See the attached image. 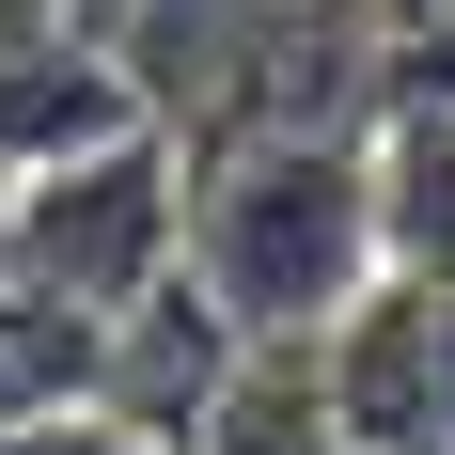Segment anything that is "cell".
I'll use <instances>...</instances> for the list:
<instances>
[{
  "label": "cell",
  "instance_id": "5",
  "mask_svg": "<svg viewBox=\"0 0 455 455\" xmlns=\"http://www.w3.org/2000/svg\"><path fill=\"white\" fill-rule=\"evenodd\" d=\"M110 393V330L32 299V283H0V440H32V424H79Z\"/></svg>",
  "mask_w": 455,
  "mask_h": 455
},
{
  "label": "cell",
  "instance_id": "2",
  "mask_svg": "<svg viewBox=\"0 0 455 455\" xmlns=\"http://www.w3.org/2000/svg\"><path fill=\"white\" fill-rule=\"evenodd\" d=\"M188 188H204V157H188L173 126L32 173V188H16V283L63 299V315H94V330L141 315V299H173V283H188Z\"/></svg>",
  "mask_w": 455,
  "mask_h": 455
},
{
  "label": "cell",
  "instance_id": "1",
  "mask_svg": "<svg viewBox=\"0 0 455 455\" xmlns=\"http://www.w3.org/2000/svg\"><path fill=\"white\" fill-rule=\"evenodd\" d=\"M188 283L220 299L235 346H330L393 283L377 235V126H299V141H220L188 188Z\"/></svg>",
  "mask_w": 455,
  "mask_h": 455
},
{
  "label": "cell",
  "instance_id": "9",
  "mask_svg": "<svg viewBox=\"0 0 455 455\" xmlns=\"http://www.w3.org/2000/svg\"><path fill=\"white\" fill-rule=\"evenodd\" d=\"M0 283H16V188H0Z\"/></svg>",
  "mask_w": 455,
  "mask_h": 455
},
{
  "label": "cell",
  "instance_id": "4",
  "mask_svg": "<svg viewBox=\"0 0 455 455\" xmlns=\"http://www.w3.org/2000/svg\"><path fill=\"white\" fill-rule=\"evenodd\" d=\"M157 110H141V79L110 63L94 32H47L16 79H0V188L63 173V157H110V141H141Z\"/></svg>",
  "mask_w": 455,
  "mask_h": 455
},
{
  "label": "cell",
  "instance_id": "6",
  "mask_svg": "<svg viewBox=\"0 0 455 455\" xmlns=\"http://www.w3.org/2000/svg\"><path fill=\"white\" fill-rule=\"evenodd\" d=\"M188 455H346L330 440V346H251L235 393H220V424Z\"/></svg>",
  "mask_w": 455,
  "mask_h": 455
},
{
  "label": "cell",
  "instance_id": "3",
  "mask_svg": "<svg viewBox=\"0 0 455 455\" xmlns=\"http://www.w3.org/2000/svg\"><path fill=\"white\" fill-rule=\"evenodd\" d=\"M440 362H455V330L424 283H377L362 315L330 330V440L346 455H455L440 440Z\"/></svg>",
  "mask_w": 455,
  "mask_h": 455
},
{
  "label": "cell",
  "instance_id": "7",
  "mask_svg": "<svg viewBox=\"0 0 455 455\" xmlns=\"http://www.w3.org/2000/svg\"><path fill=\"white\" fill-rule=\"evenodd\" d=\"M0 455H157V440H126L110 409H79V424H32V440H0Z\"/></svg>",
  "mask_w": 455,
  "mask_h": 455
},
{
  "label": "cell",
  "instance_id": "8",
  "mask_svg": "<svg viewBox=\"0 0 455 455\" xmlns=\"http://www.w3.org/2000/svg\"><path fill=\"white\" fill-rule=\"evenodd\" d=\"M47 32H63V0H0V79H16V63H32Z\"/></svg>",
  "mask_w": 455,
  "mask_h": 455
}]
</instances>
